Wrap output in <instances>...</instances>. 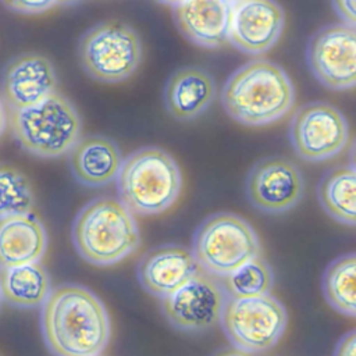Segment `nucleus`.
<instances>
[{
	"label": "nucleus",
	"mask_w": 356,
	"mask_h": 356,
	"mask_svg": "<svg viewBox=\"0 0 356 356\" xmlns=\"http://www.w3.org/2000/svg\"><path fill=\"white\" fill-rule=\"evenodd\" d=\"M220 324L231 345L252 355L267 352L282 338L288 313L273 295L227 298Z\"/></svg>",
	"instance_id": "obj_8"
},
{
	"label": "nucleus",
	"mask_w": 356,
	"mask_h": 356,
	"mask_svg": "<svg viewBox=\"0 0 356 356\" xmlns=\"http://www.w3.org/2000/svg\"><path fill=\"white\" fill-rule=\"evenodd\" d=\"M3 4L15 13L35 15V14L47 13V11H50L58 6H64L67 3L56 1V0H31V1L24 0V1H4Z\"/></svg>",
	"instance_id": "obj_25"
},
{
	"label": "nucleus",
	"mask_w": 356,
	"mask_h": 356,
	"mask_svg": "<svg viewBox=\"0 0 356 356\" xmlns=\"http://www.w3.org/2000/svg\"><path fill=\"white\" fill-rule=\"evenodd\" d=\"M305 179L299 167L285 157L257 161L246 177V195L254 209L266 214H282L302 200Z\"/></svg>",
	"instance_id": "obj_12"
},
{
	"label": "nucleus",
	"mask_w": 356,
	"mask_h": 356,
	"mask_svg": "<svg viewBox=\"0 0 356 356\" xmlns=\"http://www.w3.org/2000/svg\"><path fill=\"white\" fill-rule=\"evenodd\" d=\"M220 99L234 121L246 127H263L281 120L292 110L295 88L281 65L252 60L228 76Z\"/></svg>",
	"instance_id": "obj_2"
},
{
	"label": "nucleus",
	"mask_w": 356,
	"mask_h": 356,
	"mask_svg": "<svg viewBox=\"0 0 356 356\" xmlns=\"http://www.w3.org/2000/svg\"><path fill=\"white\" fill-rule=\"evenodd\" d=\"M323 293L327 303L338 313L356 316V256L342 254L331 261L323 275Z\"/></svg>",
	"instance_id": "obj_22"
},
{
	"label": "nucleus",
	"mask_w": 356,
	"mask_h": 356,
	"mask_svg": "<svg viewBox=\"0 0 356 356\" xmlns=\"http://www.w3.org/2000/svg\"><path fill=\"white\" fill-rule=\"evenodd\" d=\"M334 11L343 21V25L355 26L356 14H355V1H334Z\"/></svg>",
	"instance_id": "obj_27"
},
{
	"label": "nucleus",
	"mask_w": 356,
	"mask_h": 356,
	"mask_svg": "<svg viewBox=\"0 0 356 356\" xmlns=\"http://www.w3.org/2000/svg\"><path fill=\"white\" fill-rule=\"evenodd\" d=\"M82 70L95 81L120 83L129 79L142 63L143 47L138 32L117 19L89 28L78 42Z\"/></svg>",
	"instance_id": "obj_7"
},
{
	"label": "nucleus",
	"mask_w": 356,
	"mask_h": 356,
	"mask_svg": "<svg viewBox=\"0 0 356 356\" xmlns=\"http://www.w3.org/2000/svg\"><path fill=\"white\" fill-rule=\"evenodd\" d=\"M349 124L332 104L313 102L299 107L289 124L293 152L305 161L321 163L337 157L349 143Z\"/></svg>",
	"instance_id": "obj_9"
},
{
	"label": "nucleus",
	"mask_w": 356,
	"mask_h": 356,
	"mask_svg": "<svg viewBox=\"0 0 356 356\" xmlns=\"http://www.w3.org/2000/svg\"><path fill=\"white\" fill-rule=\"evenodd\" d=\"M6 127H7V108L0 97V136L6 131Z\"/></svg>",
	"instance_id": "obj_29"
},
{
	"label": "nucleus",
	"mask_w": 356,
	"mask_h": 356,
	"mask_svg": "<svg viewBox=\"0 0 356 356\" xmlns=\"http://www.w3.org/2000/svg\"><path fill=\"white\" fill-rule=\"evenodd\" d=\"M217 88L210 72L200 67H182L167 79L163 100L167 113L178 121H192L216 100Z\"/></svg>",
	"instance_id": "obj_17"
},
{
	"label": "nucleus",
	"mask_w": 356,
	"mask_h": 356,
	"mask_svg": "<svg viewBox=\"0 0 356 356\" xmlns=\"http://www.w3.org/2000/svg\"><path fill=\"white\" fill-rule=\"evenodd\" d=\"M57 74L53 63L39 53L14 57L1 75V100L7 110L32 107L57 90Z\"/></svg>",
	"instance_id": "obj_14"
},
{
	"label": "nucleus",
	"mask_w": 356,
	"mask_h": 356,
	"mask_svg": "<svg viewBox=\"0 0 356 356\" xmlns=\"http://www.w3.org/2000/svg\"><path fill=\"white\" fill-rule=\"evenodd\" d=\"M206 273L221 278L260 256L261 245L256 229L234 213H216L196 228L192 250Z\"/></svg>",
	"instance_id": "obj_6"
},
{
	"label": "nucleus",
	"mask_w": 356,
	"mask_h": 356,
	"mask_svg": "<svg viewBox=\"0 0 356 356\" xmlns=\"http://www.w3.org/2000/svg\"><path fill=\"white\" fill-rule=\"evenodd\" d=\"M40 327L54 356H99L111 337L110 314L89 288L63 284L42 305Z\"/></svg>",
	"instance_id": "obj_1"
},
{
	"label": "nucleus",
	"mask_w": 356,
	"mask_h": 356,
	"mask_svg": "<svg viewBox=\"0 0 356 356\" xmlns=\"http://www.w3.org/2000/svg\"><path fill=\"white\" fill-rule=\"evenodd\" d=\"M50 291V277L40 261L0 270V293L3 300L11 306L42 307Z\"/></svg>",
	"instance_id": "obj_20"
},
{
	"label": "nucleus",
	"mask_w": 356,
	"mask_h": 356,
	"mask_svg": "<svg viewBox=\"0 0 356 356\" xmlns=\"http://www.w3.org/2000/svg\"><path fill=\"white\" fill-rule=\"evenodd\" d=\"M317 199L332 220L353 227L356 221L355 167L338 165L325 172L317 186Z\"/></svg>",
	"instance_id": "obj_21"
},
{
	"label": "nucleus",
	"mask_w": 356,
	"mask_h": 356,
	"mask_svg": "<svg viewBox=\"0 0 356 356\" xmlns=\"http://www.w3.org/2000/svg\"><path fill=\"white\" fill-rule=\"evenodd\" d=\"M227 298L220 278L199 268L181 288L160 299V309L175 330L202 334L220 323Z\"/></svg>",
	"instance_id": "obj_10"
},
{
	"label": "nucleus",
	"mask_w": 356,
	"mask_h": 356,
	"mask_svg": "<svg viewBox=\"0 0 356 356\" xmlns=\"http://www.w3.org/2000/svg\"><path fill=\"white\" fill-rule=\"evenodd\" d=\"M99 356H102V355H99Z\"/></svg>",
	"instance_id": "obj_31"
},
{
	"label": "nucleus",
	"mask_w": 356,
	"mask_h": 356,
	"mask_svg": "<svg viewBox=\"0 0 356 356\" xmlns=\"http://www.w3.org/2000/svg\"><path fill=\"white\" fill-rule=\"evenodd\" d=\"M284 26V10L275 1L231 3L228 43L245 54L260 56L277 44Z\"/></svg>",
	"instance_id": "obj_13"
},
{
	"label": "nucleus",
	"mask_w": 356,
	"mask_h": 356,
	"mask_svg": "<svg viewBox=\"0 0 356 356\" xmlns=\"http://www.w3.org/2000/svg\"><path fill=\"white\" fill-rule=\"evenodd\" d=\"M228 298H257L270 295L274 285L271 266L260 256L220 278Z\"/></svg>",
	"instance_id": "obj_23"
},
{
	"label": "nucleus",
	"mask_w": 356,
	"mask_h": 356,
	"mask_svg": "<svg viewBox=\"0 0 356 356\" xmlns=\"http://www.w3.org/2000/svg\"><path fill=\"white\" fill-rule=\"evenodd\" d=\"M172 17L179 33L203 49H218L228 43L229 1H175Z\"/></svg>",
	"instance_id": "obj_16"
},
{
	"label": "nucleus",
	"mask_w": 356,
	"mask_h": 356,
	"mask_svg": "<svg viewBox=\"0 0 356 356\" xmlns=\"http://www.w3.org/2000/svg\"><path fill=\"white\" fill-rule=\"evenodd\" d=\"M35 193L31 181L15 167L0 164V218L31 214Z\"/></svg>",
	"instance_id": "obj_24"
},
{
	"label": "nucleus",
	"mask_w": 356,
	"mask_h": 356,
	"mask_svg": "<svg viewBox=\"0 0 356 356\" xmlns=\"http://www.w3.org/2000/svg\"><path fill=\"white\" fill-rule=\"evenodd\" d=\"M1 302H3V298H1V293H0V306H1Z\"/></svg>",
	"instance_id": "obj_30"
},
{
	"label": "nucleus",
	"mask_w": 356,
	"mask_h": 356,
	"mask_svg": "<svg viewBox=\"0 0 356 356\" xmlns=\"http://www.w3.org/2000/svg\"><path fill=\"white\" fill-rule=\"evenodd\" d=\"M72 243L78 254L97 267L114 266L129 257L140 245L135 216L115 197L88 202L74 218Z\"/></svg>",
	"instance_id": "obj_3"
},
{
	"label": "nucleus",
	"mask_w": 356,
	"mask_h": 356,
	"mask_svg": "<svg viewBox=\"0 0 356 356\" xmlns=\"http://www.w3.org/2000/svg\"><path fill=\"white\" fill-rule=\"evenodd\" d=\"M334 356H356V332L350 330L338 341Z\"/></svg>",
	"instance_id": "obj_26"
},
{
	"label": "nucleus",
	"mask_w": 356,
	"mask_h": 356,
	"mask_svg": "<svg viewBox=\"0 0 356 356\" xmlns=\"http://www.w3.org/2000/svg\"><path fill=\"white\" fill-rule=\"evenodd\" d=\"M120 202L138 216L167 211L182 191V172L175 159L161 147L147 146L129 153L115 179Z\"/></svg>",
	"instance_id": "obj_4"
},
{
	"label": "nucleus",
	"mask_w": 356,
	"mask_h": 356,
	"mask_svg": "<svg viewBox=\"0 0 356 356\" xmlns=\"http://www.w3.org/2000/svg\"><path fill=\"white\" fill-rule=\"evenodd\" d=\"M122 160L117 143L102 135L82 136L68 153V164L75 181L86 188H103L114 182Z\"/></svg>",
	"instance_id": "obj_18"
},
{
	"label": "nucleus",
	"mask_w": 356,
	"mask_h": 356,
	"mask_svg": "<svg viewBox=\"0 0 356 356\" xmlns=\"http://www.w3.org/2000/svg\"><path fill=\"white\" fill-rule=\"evenodd\" d=\"M47 249V232L35 214L0 218V270L39 263Z\"/></svg>",
	"instance_id": "obj_19"
},
{
	"label": "nucleus",
	"mask_w": 356,
	"mask_h": 356,
	"mask_svg": "<svg viewBox=\"0 0 356 356\" xmlns=\"http://www.w3.org/2000/svg\"><path fill=\"white\" fill-rule=\"evenodd\" d=\"M306 61L313 76L331 90H349L356 85V28L331 24L309 39Z\"/></svg>",
	"instance_id": "obj_11"
},
{
	"label": "nucleus",
	"mask_w": 356,
	"mask_h": 356,
	"mask_svg": "<svg viewBox=\"0 0 356 356\" xmlns=\"http://www.w3.org/2000/svg\"><path fill=\"white\" fill-rule=\"evenodd\" d=\"M211 356H254V355H252L249 352H245V350H241V349H236L234 346H228V348L218 349Z\"/></svg>",
	"instance_id": "obj_28"
},
{
	"label": "nucleus",
	"mask_w": 356,
	"mask_h": 356,
	"mask_svg": "<svg viewBox=\"0 0 356 356\" xmlns=\"http://www.w3.org/2000/svg\"><path fill=\"white\" fill-rule=\"evenodd\" d=\"M7 124L19 146L39 159L63 157L82 138L79 111L60 92L32 107L7 110Z\"/></svg>",
	"instance_id": "obj_5"
},
{
	"label": "nucleus",
	"mask_w": 356,
	"mask_h": 356,
	"mask_svg": "<svg viewBox=\"0 0 356 356\" xmlns=\"http://www.w3.org/2000/svg\"><path fill=\"white\" fill-rule=\"evenodd\" d=\"M199 268L191 249L179 245H163L142 256L136 275L143 291L163 299L188 282Z\"/></svg>",
	"instance_id": "obj_15"
}]
</instances>
